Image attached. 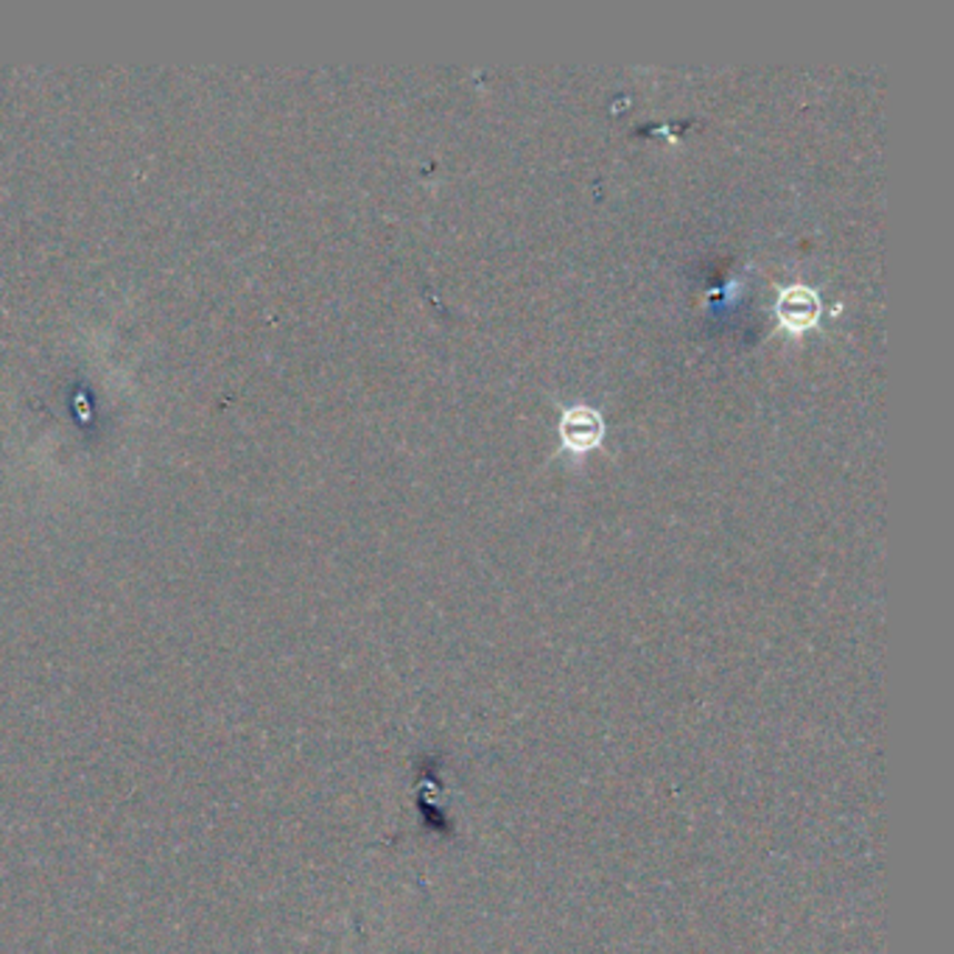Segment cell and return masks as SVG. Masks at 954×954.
Instances as JSON below:
<instances>
[{
  "instance_id": "1",
  "label": "cell",
  "mask_w": 954,
  "mask_h": 954,
  "mask_svg": "<svg viewBox=\"0 0 954 954\" xmlns=\"http://www.w3.org/2000/svg\"><path fill=\"white\" fill-rule=\"evenodd\" d=\"M775 311H779V320L784 328H790V331H806V328H812L817 322L821 300L815 298V291L803 289V285H792V289L781 291Z\"/></svg>"
},
{
  "instance_id": "2",
  "label": "cell",
  "mask_w": 954,
  "mask_h": 954,
  "mask_svg": "<svg viewBox=\"0 0 954 954\" xmlns=\"http://www.w3.org/2000/svg\"><path fill=\"white\" fill-rule=\"evenodd\" d=\"M560 431H563V440L569 449L574 451H589L594 449L596 443H600L602 436V418L600 412H594V409L589 406H576L569 409L563 418V425H560Z\"/></svg>"
}]
</instances>
